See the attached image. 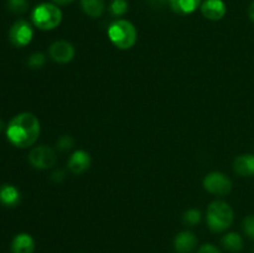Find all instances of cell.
<instances>
[{"mask_svg": "<svg viewBox=\"0 0 254 253\" xmlns=\"http://www.w3.org/2000/svg\"><path fill=\"white\" fill-rule=\"evenodd\" d=\"M40 121L35 114L24 112L10 121L6 126V136L12 145L17 148H27L36 143L39 139Z\"/></svg>", "mask_w": 254, "mask_h": 253, "instance_id": "obj_1", "label": "cell"}, {"mask_svg": "<svg viewBox=\"0 0 254 253\" xmlns=\"http://www.w3.org/2000/svg\"><path fill=\"white\" fill-rule=\"evenodd\" d=\"M235 218L232 207L227 202L216 200L210 203L206 212L207 226L212 232H223L231 227Z\"/></svg>", "mask_w": 254, "mask_h": 253, "instance_id": "obj_2", "label": "cell"}, {"mask_svg": "<svg viewBox=\"0 0 254 253\" xmlns=\"http://www.w3.org/2000/svg\"><path fill=\"white\" fill-rule=\"evenodd\" d=\"M108 37L112 44L121 50H129L136 42V29L128 20H117L108 27Z\"/></svg>", "mask_w": 254, "mask_h": 253, "instance_id": "obj_3", "label": "cell"}, {"mask_svg": "<svg viewBox=\"0 0 254 253\" xmlns=\"http://www.w3.org/2000/svg\"><path fill=\"white\" fill-rule=\"evenodd\" d=\"M32 22L40 30H54L61 24L62 12L56 4L51 2H42L37 5L31 15Z\"/></svg>", "mask_w": 254, "mask_h": 253, "instance_id": "obj_4", "label": "cell"}, {"mask_svg": "<svg viewBox=\"0 0 254 253\" xmlns=\"http://www.w3.org/2000/svg\"><path fill=\"white\" fill-rule=\"evenodd\" d=\"M232 181L220 171H212L203 179V188L207 192L216 196H226L232 191Z\"/></svg>", "mask_w": 254, "mask_h": 253, "instance_id": "obj_5", "label": "cell"}, {"mask_svg": "<svg viewBox=\"0 0 254 253\" xmlns=\"http://www.w3.org/2000/svg\"><path fill=\"white\" fill-rule=\"evenodd\" d=\"M29 161L35 169L46 170L52 168L57 161V155L52 148L47 145L35 146L29 154Z\"/></svg>", "mask_w": 254, "mask_h": 253, "instance_id": "obj_6", "label": "cell"}, {"mask_svg": "<svg viewBox=\"0 0 254 253\" xmlns=\"http://www.w3.org/2000/svg\"><path fill=\"white\" fill-rule=\"evenodd\" d=\"M34 31H32L31 25L25 20H17L12 24L9 31V39L14 46L24 47L31 42Z\"/></svg>", "mask_w": 254, "mask_h": 253, "instance_id": "obj_7", "label": "cell"}, {"mask_svg": "<svg viewBox=\"0 0 254 253\" xmlns=\"http://www.w3.org/2000/svg\"><path fill=\"white\" fill-rule=\"evenodd\" d=\"M49 52L50 57L57 63H68L73 60L74 54H76L73 45L68 41H64V40L54 42L50 46Z\"/></svg>", "mask_w": 254, "mask_h": 253, "instance_id": "obj_8", "label": "cell"}, {"mask_svg": "<svg viewBox=\"0 0 254 253\" xmlns=\"http://www.w3.org/2000/svg\"><path fill=\"white\" fill-rule=\"evenodd\" d=\"M67 166L73 175H81L91 166V155L84 150H76L67 161Z\"/></svg>", "mask_w": 254, "mask_h": 253, "instance_id": "obj_9", "label": "cell"}, {"mask_svg": "<svg viewBox=\"0 0 254 253\" xmlns=\"http://www.w3.org/2000/svg\"><path fill=\"white\" fill-rule=\"evenodd\" d=\"M197 247V237L190 231H183L176 235L174 240V248L176 253H192Z\"/></svg>", "mask_w": 254, "mask_h": 253, "instance_id": "obj_10", "label": "cell"}, {"mask_svg": "<svg viewBox=\"0 0 254 253\" xmlns=\"http://www.w3.org/2000/svg\"><path fill=\"white\" fill-rule=\"evenodd\" d=\"M201 12L208 20H221L227 12V7L222 0H206L201 5Z\"/></svg>", "mask_w": 254, "mask_h": 253, "instance_id": "obj_11", "label": "cell"}, {"mask_svg": "<svg viewBox=\"0 0 254 253\" xmlns=\"http://www.w3.org/2000/svg\"><path fill=\"white\" fill-rule=\"evenodd\" d=\"M233 170L243 178L254 176V155L242 154L233 160Z\"/></svg>", "mask_w": 254, "mask_h": 253, "instance_id": "obj_12", "label": "cell"}, {"mask_svg": "<svg viewBox=\"0 0 254 253\" xmlns=\"http://www.w3.org/2000/svg\"><path fill=\"white\" fill-rule=\"evenodd\" d=\"M34 238L29 233H19L11 242V253H34Z\"/></svg>", "mask_w": 254, "mask_h": 253, "instance_id": "obj_13", "label": "cell"}, {"mask_svg": "<svg viewBox=\"0 0 254 253\" xmlns=\"http://www.w3.org/2000/svg\"><path fill=\"white\" fill-rule=\"evenodd\" d=\"M20 202V191L14 185L0 186V203L6 207H14Z\"/></svg>", "mask_w": 254, "mask_h": 253, "instance_id": "obj_14", "label": "cell"}, {"mask_svg": "<svg viewBox=\"0 0 254 253\" xmlns=\"http://www.w3.org/2000/svg\"><path fill=\"white\" fill-rule=\"evenodd\" d=\"M171 9L180 15L192 14L198 6L201 0H169Z\"/></svg>", "mask_w": 254, "mask_h": 253, "instance_id": "obj_15", "label": "cell"}, {"mask_svg": "<svg viewBox=\"0 0 254 253\" xmlns=\"http://www.w3.org/2000/svg\"><path fill=\"white\" fill-rule=\"evenodd\" d=\"M225 250L231 253H237L243 250V240L237 232H230L225 235L221 240Z\"/></svg>", "mask_w": 254, "mask_h": 253, "instance_id": "obj_16", "label": "cell"}, {"mask_svg": "<svg viewBox=\"0 0 254 253\" xmlns=\"http://www.w3.org/2000/svg\"><path fill=\"white\" fill-rule=\"evenodd\" d=\"M82 10L91 17H99L104 12V0H81Z\"/></svg>", "mask_w": 254, "mask_h": 253, "instance_id": "obj_17", "label": "cell"}, {"mask_svg": "<svg viewBox=\"0 0 254 253\" xmlns=\"http://www.w3.org/2000/svg\"><path fill=\"white\" fill-rule=\"evenodd\" d=\"M183 221L185 225L189 226H195L197 223H200L201 221V212L196 208H191V210H188L183 216Z\"/></svg>", "mask_w": 254, "mask_h": 253, "instance_id": "obj_18", "label": "cell"}, {"mask_svg": "<svg viewBox=\"0 0 254 253\" xmlns=\"http://www.w3.org/2000/svg\"><path fill=\"white\" fill-rule=\"evenodd\" d=\"M7 9L14 14H24L29 9L26 0H7Z\"/></svg>", "mask_w": 254, "mask_h": 253, "instance_id": "obj_19", "label": "cell"}, {"mask_svg": "<svg viewBox=\"0 0 254 253\" xmlns=\"http://www.w3.org/2000/svg\"><path fill=\"white\" fill-rule=\"evenodd\" d=\"M111 12L114 16H122L128 10V2L127 0H113L111 4Z\"/></svg>", "mask_w": 254, "mask_h": 253, "instance_id": "obj_20", "label": "cell"}, {"mask_svg": "<svg viewBox=\"0 0 254 253\" xmlns=\"http://www.w3.org/2000/svg\"><path fill=\"white\" fill-rule=\"evenodd\" d=\"M27 63H29V66L31 67V68H41V67L46 63V57H45V55L36 52V54H32L31 56H30Z\"/></svg>", "mask_w": 254, "mask_h": 253, "instance_id": "obj_21", "label": "cell"}, {"mask_svg": "<svg viewBox=\"0 0 254 253\" xmlns=\"http://www.w3.org/2000/svg\"><path fill=\"white\" fill-rule=\"evenodd\" d=\"M243 231L246 235L254 241V215H250L243 220Z\"/></svg>", "mask_w": 254, "mask_h": 253, "instance_id": "obj_22", "label": "cell"}, {"mask_svg": "<svg viewBox=\"0 0 254 253\" xmlns=\"http://www.w3.org/2000/svg\"><path fill=\"white\" fill-rule=\"evenodd\" d=\"M56 145H57V148L60 149V150H68V149H71L72 146L74 145V140H73V138H72V136L62 135V136H60V138H59Z\"/></svg>", "mask_w": 254, "mask_h": 253, "instance_id": "obj_23", "label": "cell"}, {"mask_svg": "<svg viewBox=\"0 0 254 253\" xmlns=\"http://www.w3.org/2000/svg\"><path fill=\"white\" fill-rule=\"evenodd\" d=\"M197 253H221V251L213 245H203L198 248Z\"/></svg>", "mask_w": 254, "mask_h": 253, "instance_id": "obj_24", "label": "cell"}, {"mask_svg": "<svg viewBox=\"0 0 254 253\" xmlns=\"http://www.w3.org/2000/svg\"><path fill=\"white\" fill-rule=\"evenodd\" d=\"M51 176H52V180L56 181V183H60V181H62L64 179V173L62 170L55 171Z\"/></svg>", "mask_w": 254, "mask_h": 253, "instance_id": "obj_25", "label": "cell"}, {"mask_svg": "<svg viewBox=\"0 0 254 253\" xmlns=\"http://www.w3.org/2000/svg\"><path fill=\"white\" fill-rule=\"evenodd\" d=\"M248 16H250V19L254 22V1L250 5V7H248Z\"/></svg>", "mask_w": 254, "mask_h": 253, "instance_id": "obj_26", "label": "cell"}, {"mask_svg": "<svg viewBox=\"0 0 254 253\" xmlns=\"http://www.w3.org/2000/svg\"><path fill=\"white\" fill-rule=\"evenodd\" d=\"M52 1H54L56 5H68L71 4L73 0H52Z\"/></svg>", "mask_w": 254, "mask_h": 253, "instance_id": "obj_27", "label": "cell"}, {"mask_svg": "<svg viewBox=\"0 0 254 253\" xmlns=\"http://www.w3.org/2000/svg\"><path fill=\"white\" fill-rule=\"evenodd\" d=\"M2 129H4V123H2V121L0 119V131H1Z\"/></svg>", "mask_w": 254, "mask_h": 253, "instance_id": "obj_28", "label": "cell"}]
</instances>
